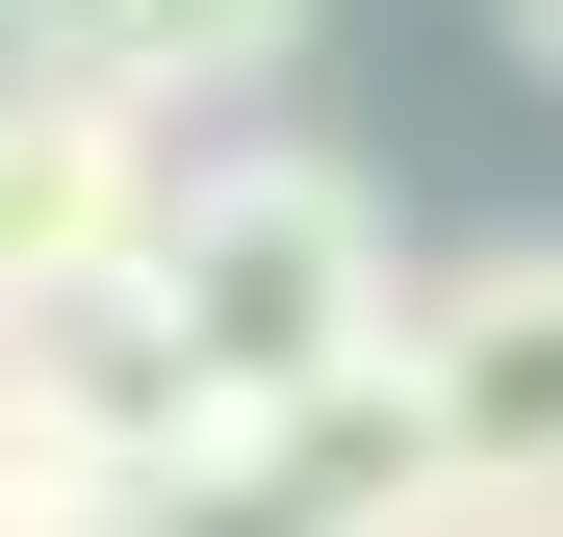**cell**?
Masks as SVG:
<instances>
[{"mask_svg":"<svg viewBox=\"0 0 563 537\" xmlns=\"http://www.w3.org/2000/svg\"><path fill=\"white\" fill-rule=\"evenodd\" d=\"M512 52H538V77H563V0H512Z\"/></svg>","mask_w":563,"mask_h":537,"instance_id":"cell-7","label":"cell"},{"mask_svg":"<svg viewBox=\"0 0 563 537\" xmlns=\"http://www.w3.org/2000/svg\"><path fill=\"white\" fill-rule=\"evenodd\" d=\"M154 231H179V128L154 103H26L0 128V333L26 307H77V282H154Z\"/></svg>","mask_w":563,"mask_h":537,"instance_id":"cell-3","label":"cell"},{"mask_svg":"<svg viewBox=\"0 0 563 537\" xmlns=\"http://www.w3.org/2000/svg\"><path fill=\"white\" fill-rule=\"evenodd\" d=\"M385 410H410V486L563 537V231H461V256H435Z\"/></svg>","mask_w":563,"mask_h":537,"instance_id":"cell-2","label":"cell"},{"mask_svg":"<svg viewBox=\"0 0 563 537\" xmlns=\"http://www.w3.org/2000/svg\"><path fill=\"white\" fill-rule=\"evenodd\" d=\"M52 26H77V77H103V103L206 128V103H256V77L308 52V0H52Z\"/></svg>","mask_w":563,"mask_h":537,"instance_id":"cell-5","label":"cell"},{"mask_svg":"<svg viewBox=\"0 0 563 537\" xmlns=\"http://www.w3.org/2000/svg\"><path fill=\"white\" fill-rule=\"evenodd\" d=\"M410 537H538V512H461V486H410Z\"/></svg>","mask_w":563,"mask_h":537,"instance_id":"cell-6","label":"cell"},{"mask_svg":"<svg viewBox=\"0 0 563 537\" xmlns=\"http://www.w3.org/2000/svg\"><path fill=\"white\" fill-rule=\"evenodd\" d=\"M154 307H179V358H206V410L308 435V410H385V358H410V256H385V205H358L333 154H179Z\"/></svg>","mask_w":563,"mask_h":537,"instance_id":"cell-1","label":"cell"},{"mask_svg":"<svg viewBox=\"0 0 563 537\" xmlns=\"http://www.w3.org/2000/svg\"><path fill=\"white\" fill-rule=\"evenodd\" d=\"M129 537H410V410H308V435H206Z\"/></svg>","mask_w":563,"mask_h":537,"instance_id":"cell-4","label":"cell"}]
</instances>
